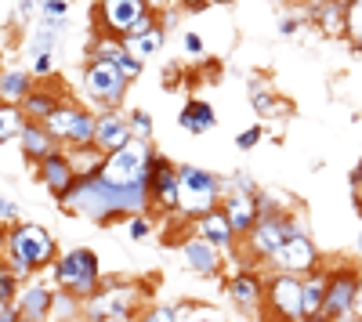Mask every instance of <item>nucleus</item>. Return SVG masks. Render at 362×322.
<instances>
[{
  "mask_svg": "<svg viewBox=\"0 0 362 322\" xmlns=\"http://www.w3.org/2000/svg\"><path fill=\"white\" fill-rule=\"evenodd\" d=\"M58 207L83 221H95V225H116L134 214H148L153 199H148V185L119 189V185H109L102 174H95V178H76L73 192Z\"/></svg>",
  "mask_w": 362,
  "mask_h": 322,
  "instance_id": "nucleus-1",
  "label": "nucleus"
},
{
  "mask_svg": "<svg viewBox=\"0 0 362 322\" xmlns=\"http://www.w3.org/2000/svg\"><path fill=\"white\" fill-rule=\"evenodd\" d=\"M58 257V246H54V236L44 228V225H11L8 236H4V261L11 265V272L18 279H29L40 268H51Z\"/></svg>",
  "mask_w": 362,
  "mask_h": 322,
  "instance_id": "nucleus-2",
  "label": "nucleus"
},
{
  "mask_svg": "<svg viewBox=\"0 0 362 322\" xmlns=\"http://www.w3.org/2000/svg\"><path fill=\"white\" fill-rule=\"evenodd\" d=\"M51 279H54V290H66V294L87 301L95 297L105 275H102V261L90 246H73V250H58L54 265H51Z\"/></svg>",
  "mask_w": 362,
  "mask_h": 322,
  "instance_id": "nucleus-3",
  "label": "nucleus"
},
{
  "mask_svg": "<svg viewBox=\"0 0 362 322\" xmlns=\"http://www.w3.org/2000/svg\"><path fill=\"white\" fill-rule=\"evenodd\" d=\"M145 308V286L134 279H105L95 297L83 301V322H134Z\"/></svg>",
  "mask_w": 362,
  "mask_h": 322,
  "instance_id": "nucleus-4",
  "label": "nucleus"
},
{
  "mask_svg": "<svg viewBox=\"0 0 362 322\" xmlns=\"http://www.w3.org/2000/svg\"><path fill=\"white\" fill-rule=\"evenodd\" d=\"M177 185H181V196H177V214L181 217L196 221V217L221 207L225 181L214 170L196 167V163H177Z\"/></svg>",
  "mask_w": 362,
  "mask_h": 322,
  "instance_id": "nucleus-5",
  "label": "nucleus"
},
{
  "mask_svg": "<svg viewBox=\"0 0 362 322\" xmlns=\"http://www.w3.org/2000/svg\"><path fill=\"white\" fill-rule=\"evenodd\" d=\"M95 18L105 37L131 40L156 25V0H98Z\"/></svg>",
  "mask_w": 362,
  "mask_h": 322,
  "instance_id": "nucleus-6",
  "label": "nucleus"
},
{
  "mask_svg": "<svg viewBox=\"0 0 362 322\" xmlns=\"http://www.w3.org/2000/svg\"><path fill=\"white\" fill-rule=\"evenodd\" d=\"M297 232H308V221L300 217L297 207H293V210H286V214H279V217H261V221L254 225L250 236L239 243V250H247L254 265L264 268V261L276 254L290 236H297Z\"/></svg>",
  "mask_w": 362,
  "mask_h": 322,
  "instance_id": "nucleus-7",
  "label": "nucleus"
},
{
  "mask_svg": "<svg viewBox=\"0 0 362 322\" xmlns=\"http://www.w3.org/2000/svg\"><path fill=\"white\" fill-rule=\"evenodd\" d=\"M153 141H131L124 149H116L105 156L102 163V178L109 185H119V189H131V185H148V163H153Z\"/></svg>",
  "mask_w": 362,
  "mask_h": 322,
  "instance_id": "nucleus-8",
  "label": "nucleus"
},
{
  "mask_svg": "<svg viewBox=\"0 0 362 322\" xmlns=\"http://www.w3.org/2000/svg\"><path fill=\"white\" fill-rule=\"evenodd\" d=\"M127 87H131V80L116 69L112 58H90V62H87V69H83V91H87L90 102L98 105V112L124 105Z\"/></svg>",
  "mask_w": 362,
  "mask_h": 322,
  "instance_id": "nucleus-9",
  "label": "nucleus"
},
{
  "mask_svg": "<svg viewBox=\"0 0 362 322\" xmlns=\"http://www.w3.org/2000/svg\"><path fill=\"white\" fill-rule=\"evenodd\" d=\"M358 275L362 268L351 261H337L326 265V297H322V315L329 322H341L355 315V294H358Z\"/></svg>",
  "mask_w": 362,
  "mask_h": 322,
  "instance_id": "nucleus-10",
  "label": "nucleus"
},
{
  "mask_svg": "<svg viewBox=\"0 0 362 322\" xmlns=\"http://www.w3.org/2000/svg\"><path fill=\"white\" fill-rule=\"evenodd\" d=\"M44 127L54 134V141L62 145V149H73V145H95V127H98V116L87 112L83 105L76 102H62L58 105Z\"/></svg>",
  "mask_w": 362,
  "mask_h": 322,
  "instance_id": "nucleus-11",
  "label": "nucleus"
},
{
  "mask_svg": "<svg viewBox=\"0 0 362 322\" xmlns=\"http://www.w3.org/2000/svg\"><path fill=\"white\" fill-rule=\"evenodd\" d=\"M264 322H300V275L268 272L264 275Z\"/></svg>",
  "mask_w": 362,
  "mask_h": 322,
  "instance_id": "nucleus-12",
  "label": "nucleus"
},
{
  "mask_svg": "<svg viewBox=\"0 0 362 322\" xmlns=\"http://www.w3.org/2000/svg\"><path fill=\"white\" fill-rule=\"evenodd\" d=\"M322 268V254L312 239V232H297V236H290L276 254H272L264 261V272H286V275H308Z\"/></svg>",
  "mask_w": 362,
  "mask_h": 322,
  "instance_id": "nucleus-13",
  "label": "nucleus"
},
{
  "mask_svg": "<svg viewBox=\"0 0 362 322\" xmlns=\"http://www.w3.org/2000/svg\"><path fill=\"white\" fill-rule=\"evenodd\" d=\"M264 268H235L225 275V297L243 311V315H261L264 308Z\"/></svg>",
  "mask_w": 362,
  "mask_h": 322,
  "instance_id": "nucleus-14",
  "label": "nucleus"
},
{
  "mask_svg": "<svg viewBox=\"0 0 362 322\" xmlns=\"http://www.w3.org/2000/svg\"><path fill=\"white\" fill-rule=\"evenodd\" d=\"M177 163H170L167 156L153 153V163H148V199H153V210L160 214H177Z\"/></svg>",
  "mask_w": 362,
  "mask_h": 322,
  "instance_id": "nucleus-15",
  "label": "nucleus"
},
{
  "mask_svg": "<svg viewBox=\"0 0 362 322\" xmlns=\"http://www.w3.org/2000/svg\"><path fill=\"white\" fill-rule=\"evenodd\" d=\"M181 261H185V268L203 275V279H214V275H225V254L206 243L203 236H189L181 243Z\"/></svg>",
  "mask_w": 362,
  "mask_h": 322,
  "instance_id": "nucleus-16",
  "label": "nucleus"
},
{
  "mask_svg": "<svg viewBox=\"0 0 362 322\" xmlns=\"http://www.w3.org/2000/svg\"><path fill=\"white\" fill-rule=\"evenodd\" d=\"M37 174H40L44 192H47L51 199H58V203H62V199L73 192V185H76V170H73V163H69L66 153H54V156L40 160V163H37Z\"/></svg>",
  "mask_w": 362,
  "mask_h": 322,
  "instance_id": "nucleus-17",
  "label": "nucleus"
},
{
  "mask_svg": "<svg viewBox=\"0 0 362 322\" xmlns=\"http://www.w3.org/2000/svg\"><path fill=\"white\" fill-rule=\"evenodd\" d=\"M221 210H225L232 232L239 236V243H243L254 232V225H257V192H239V189L225 192L221 196Z\"/></svg>",
  "mask_w": 362,
  "mask_h": 322,
  "instance_id": "nucleus-18",
  "label": "nucleus"
},
{
  "mask_svg": "<svg viewBox=\"0 0 362 322\" xmlns=\"http://www.w3.org/2000/svg\"><path fill=\"white\" fill-rule=\"evenodd\" d=\"M134 134H131V120L124 109H105L98 112V127H95V145L109 156L116 149H124V145H131Z\"/></svg>",
  "mask_w": 362,
  "mask_h": 322,
  "instance_id": "nucleus-19",
  "label": "nucleus"
},
{
  "mask_svg": "<svg viewBox=\"0 0 362 322\" xmlns=\"http://www.w3.org/2000/svg\"><path fill=\"white\" fill-rule=\"evenodd\" d=\"M308 22L326 40H348V4L344 0H319L308 11Z\"/></svg>",
  "mask_w": 362,
  "mask_h": 322,
  "instance_id": "nucleus-20",
  "label": "nucleus"
},
{
  "mask_svg": "<svg viewBox=\"0 0 362 322\" xmlns=\"http://www.w3.org/2000/svg\"><path fill=\"white\" fill-rule=\"evenodd\" d=\"M51 301H54V286L25 282L15 297V308H18L22 322H51Z\"/></svg>",
  "mask_w": 362,
  "mask_h": 322,
  "instance_id": "nucleus-21",
  "label": "nucleus"
},
{
  "mask_svg": "<svg viewBox=\"0 0 362 322\" xmlns=\"http://www.w3.org/2000/svg\"><path fill=\"white\" fill-rule=\"evenodd\" d=\"M192 225H196V236H203L206 243H214L225 257L239 250V236L232 232V225H228V217H225L221 207H218V210H210V214H203V217H196Z\"/></svg>",
  "mask_w": 362,
  "mask_h": 322,
  "instance_id": "nucleus-22",
  "label": "nucleus"
},
{
  "mask_svg": "<svg viewBox=\"0 0 362 322\" xmlns=\"http://www.w3.org/2000/svg\"><path fill=\"white\" fill-rule=\"evenodd\" d=\"M18 145H22V156L29 163H40V160L54 156V153H62V145L54 141V134L44 124H33V120H25V127L18 134Z\"/></svg>",
  "mask_w": 362,
  "mask_h": 322,
  "instance_id": "nucleus-23",
  "label": "nucleus"
},
{
  "mask_svg": "<svg viewBox=\"0 0 362 322\" xmlns=\"http://www.w3.org/2000/svg\"><path fill=\"white\" fill-rule=\"evenodd\" d=\"M177 127H181V131H189V134H206V131H214V127H218V112H214V105H210V102L192 98V102L181 105V112H177Z\"/></svg>",
  "mask_w": 362,
  "mask_h": 322,
  "instance_id": "nucleus-24",
  "label": "nucleus"
},
{
  "mask_svg": "<svg viewBox=\"0 0 362 322\" xmlns=\"http://www.w3.org/2000/svg\"><path fill=\"white\" fill-rule=\"evenodd\" d=\"M322 297H326V268L300 275V322L322 315Z\"/></svg>",
  "mask_w": 362,
  "mask_h": 322,
  "instance_id": "nucleus-25",
  "label": "nucleus"
},
{
  "mask_svg": "<svg viewBox=\"0 0 362 322\" xmlns=\"http://www.w3.org/2000/svg\"><path fill=\"white\" fill-rule=\"evenodd\" d=\"M250 105H254V112L261 116V120H276V116L283 120V116H290V102L279 98L264 80H250Z\"/></svg>",
  "mask_w": 362,
  "mask_h": 322,
  "instance_id": "nucleus-26",
  "label": "nucleus"
},
{
  "mask_svg": "<svg viewBox=\"0 0 362 322\" xmlns=\"http://www.w3.org/2000/svg\"><path fill=\"white\" fill-rule=\"evenodd\" d=\"M62 105V98H58V91H51V87H33V91H29V98L18 105L22 109V116L25 120H33V124H44L47 116Z\"/></svg>",
  "mask_w": 362,
  "mask_h": 322,
  "instance_id": "nucleus-27",
  "label": "nucleus"
},
{
  "mask_svg": "<svg viewBox=\"0 0 362 322\" xmlns=\"http://www.w3.org/2000/svg\"><path fill=\"white\" fill-rule=\"evenodd\" d=\"M76 170V178H95V174H102V163H105V153L98 149V145H73V149H62Z\"/></svg>",
  "mask_w": 362,
  "mask_h": 322,
  "instance_id": "nucleus-28",
  "label": "nucleus"
},
{
  "mask_svg": "<svg viewBox=\"0 0 362 322\" xmlns=\"http://www.w3.org/2000/svg\"><path fill=\"white\" fill-rule=\"evenodd\" d=\"M33 91V73H0V105H22Z\"/></svg>",
  "mask_w": 362,
  "mask_h": 322,
  "instance_id": "nucleus-29",
  "label": "nucleus"
},
{
  "mask_svg": "<svg viewBox=\"0 0 362 322\" xmlns=\"http://www.w3.org/2000/svg\"><path fill=\"white\" fill-rule=\"evenodd\" d=\"M163 44H167V29H160V25L145 29V33H138V37H131V40H124V47L138 58V62H148L153 54H160Z\"/></svg>",
  "mask_w": 362,
  "mask_h": 322,
  "instance_id": "nucleus-30",
  "label": "nucleus"
},
{
  "mask_svg": "<svg viewBox=\"0 0 362 322\" xmlns=\"http://www.w3.org/2000/svg\"><path fill=\"white\" fill-rule=\"evenodd\" d=\"M83 318V301L66 294V290H54L51 301V322H80Z\"/></svg>",
  "mask_w": 362,
  "mask_h": 322,
  "instance_id": "nucleus-31",
  "label": "nucleus"
},
{
  "mask_svg": "<svg viewBox=\"0 0 362 322\" xmlns=\"http://www.w3.org/2000/svg\"><path fill=\"white\" fill-rule=\"evenodd\" d=\"M22 127H25L22 109H18V105H0V145L15 141V138L22 134Z\"/></svg>",
  "mask_w": 362,
  "mask_h": 322,
  "instance_id": "nucleus-32",
  "label": "nucleus"
},
{
  "mask_svg": "<svg viewBox=\"0 0 362 322\" xmlns=\"http://www.w3.org/2000/svg\"><path fill=\"white\" fill-rule=\"evenodd\" d=\"M177 322H228L218 308H210V304H177Z\"/></svg>",
  "mask_w": 362,
  "mask_h": 322,
  "instance_id": "nucleus-33",
  "label": "nucleus"
},
{
  "mask_svg": "<svg viewBox=\"0 0 362 322\" xmlns=\"http://www.w3.org/2000/svg\"><path fill=\"white\" fill-rule=\"evenodd\" d=\"M134 322H177V304H170V301H153V304H145V308L134 315Z\"/></svg>",
  "mask_w": 362,
  "mask_h": 322,
  "instance_id": "nucleus-34",
  "label": "nucleus"
},
{
  "mask_svg": "<svg viewBox=\"0 0 362 322\" xmlns=\"http://www.w3.org/2000/svg\"><path fill=\"white\" fill-rule=\"evenodd\" d=\"M18 290H22V279L11 272L8 261H0V304H15Z\"/></svg>",
  "mask_w": 362,
  "mask_h": 322,
  "instance_id": "nucleus-35",
  "label": "nucleus"
},
{
  "mask_svg": "<svg viewBox=\"0 0 362 322\" xmlns=\"http://www.w3.org/2000/svg\"><path fill=\"white\" fill-rule=\"evenodd\" d=\"M127 120H131V134H134L138 141H153L156 124H153V116H148L145 109H131V112H127Z\"/></svg>",
  "mask_w": 362,
  "mask_h": 322,
  "instance_id": "nucleus-36",
  "label": "nucleus"
},
{
  "mask_svg": "<svg viewBox=\"0 0 362 322\" xmlns=\"http://www.w3.org/2000/svg\"><path fill=\"white\" fill-rule=\"evenodd\" d=\"M348 40H351V51L362 54V0L348 4Z\"/></svg>",
  "mask_w": 362,
  "mask_h": 322,
  "instance_id": "nucleus-37",
  "label": "nucleus"
},
{
  "mask_svg": "<svg viewBox=\"0 0 362 322\" xmlns=\"http://www.w3.org/2000/svg\"><path fill=\"white\" fill-rule=\"evenodd\" d=\"M112 62H116V69H119V73H124V76H127L131 83H134V80L141 76V69H145V62H138V58H134V54H131L127 47H124V51H119V54L112 58Z\"/></svg>",
  "mask_w": 362,
  "mask_h": 322,
  "instance_id": "nucleus-38",
  "label": "nucleus"
},
{
  "mask_svg": "<svg viewBox=\"0 0 362 322\" xmlns=\"http://www.w3.org/2000/svg\"><path fill=\"white\" fill-rule=\"evenodd\" d=\"M127 232H131V239H148V236H153V217H148V214L127 217Z\"/></svg>",
  "mask_w": 362,
  "mask_h": 322,
  "instance_id": "nucleus-39",
  "label": "nucleus"
},
{
  "mask_svg": "<svg viewBox=\"0 0 362 322\" xmlns=\"http://www.w3.org/2000/svg\"><path fill=\"white\" fill-rule=\"evenodd\" d=\"M261 138H264V127H261V124H254V127H243V131L235 134V149L250 153V149H254V145H257Z\"/></svg>",
  "mask_w": 362,
  "mask_h": 322,
  "instance_id": "nucleus-40",
  "label": "nucleus"
},
{
  "mask_svg": "<svg viewBox=\"0 0 362 322\" xmlns=\"http://www.w3.org/2000/svg\"><path fill=\"white\" fill-rule=\"evenodd\" d=\"M181 47H185V54H189V58H203V54H206V47H203V37H199V33H185V37H181Z\"/></svg>",
  "mask_w": 362,
  "mask_h": 322,
  "instance_id": "nucleus-41",
  "label": "nucleus"
},
{
  "mask_svg": "<svg viewBox=\"0 0 362 322\" xmlns=\"http://www.w3.org/2000/svg\"><path fill=\"white\" fill-rule=\"evenodd\" d=\"M305 22H308V15H283V18H279V33H283V37H293Z\"/></svg>",
  "mask_w": 362,
  "mask_h": 322,
  "instance_id": "nucleus-42",
  "label": "nucleus"
},
{
  "mask_svg": "<svg viewBox=\"0 0 362 322\" xmlns=\"http://www.w3.org/2000/svg\"><path fill=\"white\" fill-rule=\"evenodd\" d=\"M18 221V203H11V199H4V196H0V225H15Z\"/></svg>",
  "mask_w": 362,
  "mask_h": 322,
  "instance_id": "nucleus-43",
  "label": "nucleus"
},
{
  "mask_svg": "<svg viewBox=\"0 0 362 322\" xmlns=\"http://www.w3.org/2000/svg\"><path fill=\"white\" fill-rule=\"evenodd\" d=\"M51 69H54V54H40V58H33V66H29L33 76H51Z\"/></svg>",
  "mask_w": 362,
  "mask_h": 322,
  "instance_id": "nucleus-44",
  "label": "nucleus"
},
{
  "mask_svg": "<svg viewBox=\"0 0 362 322\" xmlns=\"http://www.w3.org/2000/svg\"><path fill=\"white\" fill-rule=\"evenodd\" d=\"M66 11H69L66 0H44V8H40V15L47 18H66Z\"/></svg>",
  "mask_w": 362,
  "mask_h": 322,
  "instance_id": "nucleus-45",
  "label": "nucleus"
},
{
  "mask_svg": "<svg viewBox=\"0 0 362 322\" xmlns=\"http://www.w3.org/2000/svg\"><path fill=\"white\" fill-rule=\"evenodd\" d=\"M44 8V0H18V22H29Z\"/></svg>",
  "mask_w": 362,
  "mask_h": 322,
  "instance_id": "nucleus-46",
  "label": "nucleus"
},
{
  "mask_svg": "<svg viewBox=\"0 0 362 322\" xmlns=\"http://www.w3.org/2000/svg\"><path fill=\"white\" fill-rule=\"evenodd\" d=\"M174 4H177L181 11H203V8L210 4V0H174Z\"/></svg>",
  "mask_w": 362,
  "mask_h": 322,
  "instance_id": "nucleus-47",
  "label": "nucleus"
},
{
  "mask_svg": "<svg viewBox=\"0 0 362 322\" xmlns=\"http://www.w3.org/2000/svg\"><path fill=\"white\" fill-rule=\"evenodd\" d=\"M348 181H351V189H355V192L362 189V160H358V163H355V170L348 174Z\"/></svg>",
  "mask_w": 362,
  "mask_h": 322,
  "instance_id": "nucleus-48",
  "label": "nucleus"
},
{
  "mask_svg": "<svg viewBox=\"0 0 362 322\" xmlns=\"http://www.w3.org/2000/svg\"><path fill=\"white\" fill-rule=\"evenodd\" d=\"M355 315H362V275H358V294H355Z\"/></svg>",
  "mask_w": 362,
  "mask_h": 322,
  "instance_id": "nucleus-49",
  "label": "nucleus"
},
{
  "mask_svg": "<svg viewBox=\"0 0 362 322\" xmlns=\"http://www.w3.org/2000/svg\"><path fill=\"white\" fill-rule=\"evenodd\" d=\"M167 87H177V66L167 69Z\"/></svg>",
  "mask_w": 362,
  "mask_h": 322,
  "instance_id": "nucleus-50",
  "label": "nucleus"
},
{
  "mask_svg": "<svg viewBox=\"0 0 362 322\" xmlns=\"http://www.w3.org/2000/svg\"><path fill=\"white\" fill-rule=\"evenodd\" d=\"M341 322H362V315H348V318H341Z\"/></svg>",
  "mask_w": 362,
  "mask_h": 322,
  "instance_id": "nucleus-51",
  "label": "nucleus"
},
{
  "mask_svg": "<svg viewBox=\"0 0 362 322\" xmlns=\"http://www.w3.org/2000/svg\"><path fill=\"white\" fill-rule=\"evenodd\" d=\"M210 4H235V0H210Z\"/></svg>",
  "mask_w": 362,
  "mask_h": 322,
  "instance_id": "nucleus-52",
  "label": "nucleus"
},
{
  "mask_svg": "<svg viewBox=\"0 0 362 322\" xmlns=\"http://www.w3.org/2000/svg\"><path fill=\"white\" fill-rule=\"evenodd\" d=\"M358 261H362V232H358Z\"/></svg>",
  "mask_w": 362,
  "mask_h": 322,
  "instance_id": "nucleus-53",
  "label": "nucleus"
},
{
  "mask_svg": "<svg viewBox=\"0 0 362 322\" xmlns=\"http://www.w3.org/2000/svg\"><path fill=\"white\" fill-rule=\"evenodd\" d=\"M358 210H362V189H358Z\"/></svg>",
  "mask_w": 362,
  "mask_h": 322,
  "instance_id": "nucleus-54",
  "label": "nucleus"
},
{
  "mask_svg": "<svg viewBox=\"0 0 362 322\" xmlns=\"http://www.w3.org/2000/svg\"><path fill=\"white\" fill-rule=\"evenodd\" d=\"M0 73H4V58H0Z\"/></svg>",
  "mask_w": 362,
  "mask_h": 322,
  "instance_id": "nucleus-55",
  "label": "nucleus"
},
{
  "mask_svg": "<svg viewBox=\"0 0 362 322\" xmlns=\"http://www.w3.org/2000/svg\"><path fill=\"white\" fill-rule=\"evenodd\" d=\"M344 4H351V0H344Z\"/></svg>",
  "mask_w": 362,
  "mask_h": 322,
  "instance_id": "nucleus-56",
  "label": "nucleus"
},
{
  "mask_svg": "<svg viewBox=\"0 0 362 322\" xmlns=\"http://www.w3.org/2000/svg\"><path fill=\"white\" fill-rule=\"evenodd\" d=\"M80 322H83V318H80Z\"/></svg>",
  "mask_w": 362,
  "mask_h": 322,
  "instance_id": "nucleus-57",
  "label": "nucleus"
}]
</instances>
